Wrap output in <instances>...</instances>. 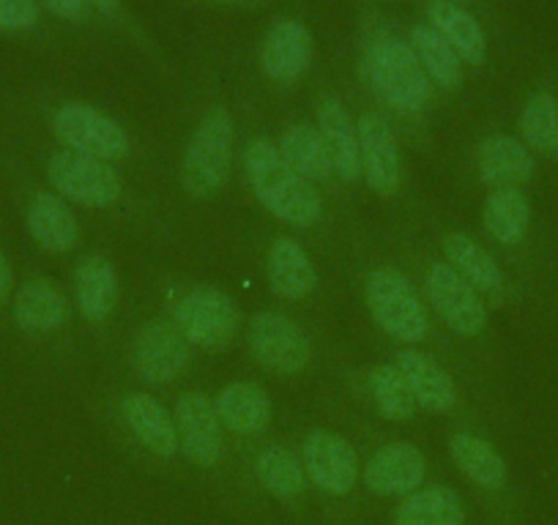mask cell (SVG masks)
<instances>
[{
  "mask_svg": "<svg viewBox=\"0 0 558 525\" xmlns=\"http://www.w3.org/2000/svg\"><path fill=\"white\" fill-rule=\"evenodd\" d=\"M444 257L447 262L480 293L485 302L501 304L507 298V280L490 252L469 233H449L444 239Z\"/></svg>",
  "mask_w": 558,
  "mask_h": 525,
  "instance_id": "d6986e66",
  "label": "cell"
},
{
  "mask_svg": "<svg viewBox=\"0 0 558 525\" xmlns=\"http://www.w3.org/2000/svg\"><path fill=\"white\" fill-rule=\"evenodd\" d=\"M362 72L369 88L395 110L418 112L433 96V80L418 63L411 41L391 34H378L367 41Z\"/></svg>",
  "mask_w": 558,
  "mask_h": 525,
  "instance_id": "7a4b0ae2",
  "label": "cell"
},
{
  "mask_svg": "<svg viewBox=\"0 0 558 525\" xmlns=\"http://www.w3.org/2000/svg\"><path fill=\"white\" fill-rule=\"evenodd\" d=\"M28 230L41 249L52 255L72 252L80 241V224L58 192H39L28 206Z\"/></svg>",
  "mask_w": 558,
  "mask_h": 525,
  "instance_id": "83f0119b",
  "label": "cell"
},
{
  "mask_svg": "<svg viewBox=\"0 0 558 525\" xmlns=\"http://www.w3.org/2000/svg\"><path fill=\"white\" fill-rule=\"evenodd\" d=\"M192 345L173 318H154L132 340V367L151 386H168L190 369Z\"/></svg>",
  "mask_w": 558,
  "mask_h": 525,
  "instance_id": "8fae6325",
  "label": "cell"
},
{
  "mask_svg": "<svg viewBox=\"0 0 558 525\" xmlns=\"http://www.w3.org/2000/svg\"><path fill=\"white\" fill-rule=\"evenodd\" d=\"M318 132L329 151L335 175L345 184L362 179V157H359V129L351 112L337 96L318 101Z\"/></svg>",
  "mask_w": 558,
  "mask_h": 525,
  "instance_id": "603a6c76",
  "label": "cell"
},
{
  "mask_svg": "<svg viewBox=\"0 0 558 525\" xmlns=\"http://www.w3.org/2000/svg\"><path fill=\"white\" fill-rule=\"evenodd\" d=\"M369 394H373L378 414L389 422L413 419L418 408L411 386H408V380L402 378V373L395 364H378L369 373Z\"/></svg>",
  "mask_w": 558,
  "mask_h": 525,
  "instance_id": "836d02e7",
  "label": "cell"
},
{
  "mask_svg": "<svg viewBox=\"0 0 558 525\" xmlns=\"http://www.w3.org/2000/svg\"><path fill=\"white\" fill-rule=\"evenodd\" d=\"M173 323L192 347L225 351L235 340L239 309L233 298L214 285H192L175 298Z\"/></svg>",
  "mask_w": 558,
  "mask_h": 525,
  "instance_id": "8992f818",
  "label": "cell"
},
{
  "mask_svg": "<svg viewBox=\"0 0 558 525\" xmlns=\"http://www.w3.org/2000/svg\"><path fill=\"white\" fill-rule=\"evenodd\" d=\"M364 298L375 323L397 342L416 345L430 334V313L416 288L397 266H378L364 282Z\"/></svg>",
  "mask_w": 558,
  "mask_h": 525,
  "instance_id": "277c9868",
  "label": "cell"
},
{
  "mask_svg": "<svg viewBox=\"0 0 558 525\" xmlns=\"http://www.w3.org/2000/svg\"><path fill=\"white\" fill-rule=\"evenodd\" d=\"M299 454L310 487L331 506H345L362 487V457L342 432L313 430Z\"/></svg>",
  "mask_w": 558,
  "mask_h": 525,
  "instance_id": "5b68a950",
  "label": "cell"
},
{
  "mask_svg": "<svg viewBox=\"0 0 558 525\" xmlns=\"http://www.w3.org/2000/svg\"><path fill=\"white\" fill-rule=\"evenodd\" d=\"M266 274L274 296L286 302H302L318 285V271L307 249L293 235H277L271 241L266 255Z\"/></svg>",
  "mask_w": 558,
  "mask_h": 525,
  "instance_id": "7402d4cb",
  "label": "cell"
},
{
  "mask_svg": "<svg viewBox=\"0 0 558 525\" xmlns=\"http://www.w3.org/2000/svg\"><path fill=\"white\" fill-rule=\"evenodd\" d=\"M45 7L50 9L56 17L72 20V23H80V20L88 17V0H45Z\"/></svg>",
  "mask_w": 558,
  "mask_h": 525,
  "instance_id": "d590c367",
  "label": "cell"
},
{
  "mask_svg": "<svg viewBox=\"0 0 558 525\" xmlns=\"http://www.w3.org/2000/svg\"><path fill=\"white\" fill-rule=\"evenodd\" d=\"M252 476L268 498L293 512H302L310 492L302 454L293 452L286 443H266L252 457Z\"/></svg>",
  "mask_w": 558,
  "mask_h": 525,
  "instance_id": "9a60e30c",
  "label": "cell"
},
{
  "mask_svg": "<svg viewBox=\"0 0 558 525\" xmlns=\"http://www.w3.org/2000/svg\"><path fill=\"white\" fill-rule=\"evenodd\" d=\"M118 274L116 266L105 255H88L74 269V298L77 309L88 323H101L118 307Z\"/></svg>",
  "mask_w": 558,
  "mask_h": 525,
  "instance_id": "4316f807",
  "label": "cell"
},
{
  "mask_svg": "<svg viewBox=\"0 0 558 525\" xmlns=\"http://www.w3.org/2000/svg\"><path fill=\"white\" fill-rule=\"evenodd\" d=\"M313 63V34L299 20H277L260 47V69L271 83L293 85Z\"/></svg>",
  "mask_w": 558,
  "mask_h": 525,
  "instance_id": "2e32d148",
  "label": "cell"
},
{
  "mask_svg": "<svg viewBox=\"0 0 558 525\" xmlns=\"http://www.w3.org/2000/svg\"><path fill=\"white\" fill-rule=\"evenodd\" d=\"M250 353L263 369L274 375H299L307 369L313 358L310 337L291 315L277 309H263L252 315L250 331H246Z\"/></svg>",
  "mask_w": 558,
  "mask_h": 525,
  "instance_id": "52a82bcc",
  "label": "cell"
},
{
  "mask_svg": "<svg viewBox=\"0 0 558 525\" xmlns=\"http://www.w3.org/2000/svg\"><path fill=\"white\" fill-rule=\"evenodd\" d=\"M14 323L28 334H47L61 329L69 320V298L47 277H34L25 282L14 298Z\"/></svg>",
  "mask_w": 558,
  "mask_h": 525,
  "instance_id": "484cf974",
  "label": "cell"
},
{
  "mask_svg": "<svg viewBox=\"0 0 558 525\" xmlns=\"http://www.w3.org/2000/svg\"><path fill=\"white\" fill-rule=\"evenodd\" d=\"M465 501L454 487L425 485L395 503L389 525H465Z\"/></svg>",
  "mask_w": 558,
  "mask_h": 525,
  "instance_id": "d4e9b609",
  "label": "cell"
},
{
  "mask_svg": "<svg viewBox=\"0 0 558 525\" xmlns=\"http://www.w3.org/2000/svg\"><path fill=\"white\" fill-rule=\"evenodd\" d=\"M411 47L433 83L441 85L444 90L460 88V83H463V58L454 52V47L430 23H422L411 30Z\"/></svg>",
  "mask_w": 558,
  "mask_h": 525,
  "instance_id": "1f68e13d",
  "label": "cell"
},
{
  "mask_svg": "<svg viewBox=\"0 0 558 525\" xmlns=\"http://www.w3.org/2000/svg\"><path fill=\"white\" fill-rule=\"evenodd\" d=\"M425 298L454 334L476 337L487 329L485 298L447 260L425 271Z\"/></svg>",
  "mask_w": 558,
  "mask_h": 525,
  "instance_id": "7c38bea8",
  "label": "cell"
},
{
  "mask_svg": "<svg viewBox=\"0 0 558 525\" xmlns=\"http://www.w3.org/2000/svg\"><path fill=\"white\" fill-rule=\"evenodd\" d=\"M362 179L380 197H395L400 192V148L389 123L378 112H364L356 121Z\"/></svg>",
  "mask_w": 558,
  "mask_h": 525,
  "instance_id": "5bb4252c",
  "label": "cell"
},
{
  "mask_svg": "<svg viewBox=\"0 0 558 525\" xmlns=\"http://www.w3.org/2000/svg\"><path fill=\"white\" fill-rule=\"evenodd\" d=\"M244 175L252 195L279 222L307 230L324 213V200L313 181L299 175L268 137H252L246 143Z\"/></svg>",
  "mask_w": 558,
  "mask_h": 525,
  "instance_id": "6da1fadb",
  "label": "cell"
},
{
  "mask_svg": "<svg viewBox=\"0 0 558 525\" xmlns=\"http://www.w3.org/2000/svg\"><path fill=\"white\" fill-rule=\"evenodd\" d=\"M214 3H235V0H214Z\"/></svg>",
  "mask_w": 558,
  "mask_h": 525,
  "instance_id": "f35d334b",
  "label": "cell"
},
{
  "mask_svg": "<svg viewBox=\"0 0 558 525\" xmlns=\"http://www.w3.org/2000/svg\"><path fill=\"white\" fill-rule=\"evenodd\" d=\"M9 293H12V266H9L7 255L0 252V304L7 302Z\"/></svg>",
  "mask_w": 558,
  "mask_h": 525,
  "instance_id": "8d00e7d4",
  "label": "cell"
},
{
  "mask_svg": "<svg viewBox=\"0 0 558 525\" xmlns=\"http://www.w3.org/2000/svg\"><path fill=\"white\" fill-rule=\"evenodd\" d=\"M39 23L36 0H0V30H28Z\"/></svg>",
  "mask_w": 558,
  "mask_h": 525,
  "instance_id": "e575fe53",
  "label": "cell"
},
{
  "mask_svg": "<svg viewBox=\"0 0 558 525\" xmlns=\"http://www.w3.org/2000/svg\"><path fill=\"white\" fill-rule=\"evenodd\" d=\"M179 430V454L203 474H217L225 460V427L217 405L203 391H184L173 411Z\"/></svg>",
  "mask_w": 558,
  "mask_h": 525,
  "instance_id": "9c48e42d",
  "label": "cell"
},
{
  "mask_svg": "<svg viewBox=\"0 0 558 525\" xmlns=\"http://www.w3.org/2000/svg\"><path fill=\"white\" fill-rule=\"evenodd\" d=\"M449 457L465 481L476 487L482 496L498 498L509 487L507 460L487 438L471 430H458L449 436Z\"/></svg>",
  "mask_w": 558,
  "mask_h": 525,
  "instance_id": "ac0fdd59",
  "label": "cell"
},
{
  "mask_svg": "<svg viewBox=\"0 0 558 525\" xmlns=\"http://www.w3.org/2000/svg\"><path fill=\"white\" fill-rule=\"evenodd\" d=\"M279 154L296 170L299 175H304L313 184H326L335 175L331 168L329 151L324 146V137H320L318 126L313 123H293L282 132L279 137Z\"/></svg>",
  "mask_w": 558,
  "mask_h": 525,
  "instance_id": "f546056e",
  "label": "cell"
},
{
  "mask_svg": "<svg viewBox=\"0 0 558 525\" xmlns=\"http://www.w3.org/2000/svg\"><path fill=\"white\" fill-rule=\"evenodd\" d=\"M534 168V154L512 135H487L476 146V170L490 190H520Z\"/></svg>",
  "mask_w": 558,
  "mask_h": 525,
  "instance_id": "44dd1931",
  "label": "cell"
},
{
  "mask_svg": "<svg viewBox=\"0 0 558 525\" xmlns=\"http://www.w3.org/2000/svg\"><path fill=\"white\" fill-rule=\"evenodd\" d=\"M395 367L400 369L402 378L408 380L413 391V400L427 414H447L458 405V386H454L452 375L441 367L433 356L425 351H405L397 353Z\"/></svg>",
  "mask_w": 558,
  "mask_h": 525,
  "instance_id": "ffe728a7",
  "label": "cell"
},
{
  "mask_svg": "<svg viewBox=\"0 0 558 525\" xmlns=\"http://www.w3.org/2000/svg\"><path fill=\"white\" fill-rule=\"evenodd\" d=\"M430 25L454 47L463 63L469 66H482L487 56V36L482 25L471 12H465L460 3L452 0H433L427 9Z\"/></svg>",
  "mask_w": 558,
  "mask_h": 525,
  "instance_id": "f1b7e54d",
  "label": "cell"
},
{
  "mask_svg": "<svg viewBox=\"0 0 558 525\" xmlns=\"http://www.w3.org/2000/svg\"><path fill=\"white\" fill-rule=\"evenodd\" d=\"M123 425L129 427L143 452L159 463H170L179 454V430L170 411L146 391H132L121 403Z\"/></svg>",
  "mask_w": 558,
  "mask_h": 525,
  "instance_id": "e0dca14e",
  "label": "cell"
},
{
  "mask_svg": "<svg viewBox=\"0 0 558 525\" xmlns=\"http://www.w3.org/2000/svg\"><path fill=\"white\" fill-rule=\"evenodd\" d=\"M88 3L105 14H116L121 9V0H88Z\"/></svg>",
  "mask_w": 558,
  "mask_h": 525,
  "instance_id": "74e56055",
  "label": "cell"
},
{
  "mask_svg": "<svg viewBox=\"0 0 558 525\" xmlns=\"http://www.w3.org/2000/svg\"><path fill=\"white\" fill-rule=\"evenodd\" d=\"M427 485V457L411 441H389L362 465V487L375 498H405Z\"/></svg>",
  "mask_w": 558,
  "mask_h": 525,
  "instance_id": "4fadbf2b",
  "label": "cell"
},
{
  "mask_svg": "<svg viewBox=\"0 0 558 525\" xmlns=\"http://www.w3.org/2000/svg\"><path fill=\"white\" fill-rule=\"evenodd\" d=\"M520 137L529 151L558 157V99L547 90L529 96L520 112Z\"/></svg>",
  "mask_w": 558,
  "mask_h": 525,
  "instance_id": "d6a6232c",
  "label": "cell"
},
{
  "mask_svg": "<svg viewBox=\"0 0 558 525\" xmlns=\"http://www.w3.org/2000/svg\"><path fill=\"white\" fill-rule=\"evenodd\" d=\"M233 146L235 129L230 112L222 105L206 110L181 159V184L186 195L208 200L222 190L233 170Z\"/></svg>",
  "mask_w": 558,
  "mask_h": 525,
  "instance_id": "3957f363",
  "label": "cell"
},
{
  "mask_svg": "<svg viewBox=\"0 0 558 525\" xmlns=\"http://www.w3.org/2000/svg\"><path fill=\"white\" fill-rule=\"evenodd\" d=\"M52 132L66 146V151L85 154L101 162H118L129 157V137L121 123L83 101L58 107L52 115Z\"/></svg>",
  "mask_w": 558,
  "mask_h": 525,
  "instance_id": "ba28073f",
  "label": "cell"
},
{
  "mask_svg": "<svg viewBox=\"0 0 558 525\" xmlns=\"http://www.w3.org/2000/svg\"><path fill=\"white\" fill-rule=\"evenodd\" d=\"M452 3H469V0H452Z\"/></svg>",
  "mask_w": 558,
  "mask_h": 525,
  "instance_id": "ab89813d",
  "label": "cell"
},
{
  "mask_svg": "<svg viewBox=\"0 0 558 525\" xmlns=\"http://www.w3.org/2000/svg\"><path fill=\"white\" fill-rule=\"evenodd\" d=\"M47 179L63 200L85 208H110L121 197V175L110 162L74 151L52 154L47 162Z\"/></svg>",
  "mask_w": 558,
  "mask_h": 525,
  "instance_id": "30bf717a",
  "label": "cell"
},
{
  "mask_svg": "<svg viewBox=\"0 0 558 525\" xmlns=\"http://www.w3.org/2000/svg\"><path fill=\"white\" fill-rule=\"evenodd\" d=\"M482 224L493 241L504 246H518L531 224L529 197L520 190H493L482 206Z\"/></svg>",
  "mask_w": 558,
  "mask_h": 525,
  "instance_id": "4dcf8cb0",
  "label": "cell"
},
{
  "mask_svg": "<svg viewBox=\"0 0 558 525\" xmlns=\"http://www.w3.org/2000/svg\"><path fill=\"white\" fill-rule=\"evenodd\" d=\"M214 405H217L225 430L239 438L260 436L271 425V400H268L266 389L252 380H235V383L225 386Z\"/></svg>",
  "mask_w": 558,
  "mask_h": 525,
  "instance_id": "cb8c5ba5",
  "label": "cell"
}]
</instances>
